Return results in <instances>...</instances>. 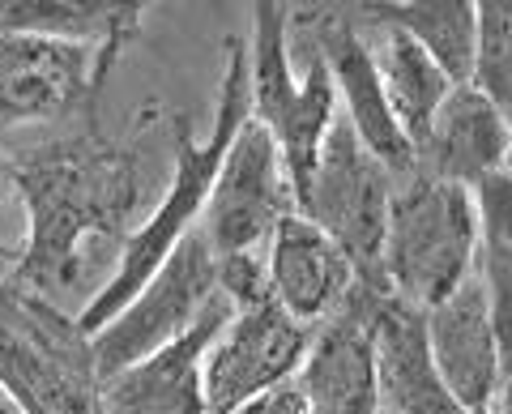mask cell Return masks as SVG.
<instances>
[{"label": "cell", "instance_id": "obj_1", "mask_svg": "<svg viewBox=\"0 0 512 414\" xmlns=\"http://www.w3.org/2000/svg\"><path fill=\"white\" fill-rule=\"evenodd\" d=\"M252 116V86H248V43L231 35L227 39V69H222V86H218V107H214V129L205 141L192 137L188 120H175V171H171V188L163 201L154 205V214L128 235L120 248V261L111 269V278L86 299V308L77 312L86 338H94L111 316H120L133 295L146 286L163 261L180 248L192 231L201 227V214L210 205L218 167L227 158L235 133L244 129V120Z\"/></svg>", "mask_w": 512, "mask_h": 414}, {"label": "cell", "instance_id": "obj_2", "mask_svg": "<svg viewBox=\"0 0 512 414\" xmlns=\"http://www.w3.org/2000/svg\"><path fill=\"white\" fill-rule=\"evenodd\" d=\"M107 146V141H103ZM82 146L30 158L13 171V188L22 193L30 214V244L22 261V291H47L69 286L82 274L86 240H107L133 210L137 171L128 150Z\"/></svg>", "mask_w": 512, "mask_h": 414}, {"label": "cell", "instance_id": "obj_3", "mask_svg": "<svg viewBox=\"0 0 512 414\" xmlns=\"http://www.w3.org/2000/svg\"><path fill=\"white\" fill-rule=\"evenodd\" d=\"M252 120L274 133L295 184V201L308 197L312 171L329 129L338 124V90L308 13L291 5H256L248 43Z\"/></svg>", "mask_w": 512, "mask_h": 414}, {"label": "cell", "instance_id": "obj_4", "mask_svg": "<svg viewBox=\"0 0 512 414\" xmlns=\"http://www.w3.org/2000/svg\"><path fill=\"white\" fill-rule=\"evenodd\" d=\"M478 269V205L474 188L436 180L427 171L397 175L380 278L393 299L431 312L461 291Z\"/></svg>", "mask_w": 512, "mask_h": 414}, {"label": "cell", "instance_id": "obj_5", "mask_svg": "<svg viewBox=\"0 0 512 414\" xmlns=\"http://www.w3.org/2000/svg\"><path fill=\"white\" fill-rule=\"evenodd\" d=\"M0 389L26 414H99V368L77 316L35 291L0 295Z\"/></svg>", "mask_w": 512, "mask_h": 414}, {"label": "cell", "instance_id": "obj_6", "mask_svg": "<svg viewBox=\"0 0 512 414\" xmlns=\"http://www.w3.org/2000/svg\"><path fill=\"white\" fill-rule=\"evenodd\" d=\"M393 188H397V175L338 116L325 146H320L308 197L299 201V214L312 218L316 227H325L342 244L346 257L355 261L359 278L376 286H384L380 257H384V227H389Z\"/></svg>", "mask_w": 512, "mask_h": 414}, {"label": "cell", "instance_id": "obj_7", "mask_svg": "<svg viewBox=\"0 0 512 414\" xmlns=\"http://www.w3.org/2000/svg\"><path fill=\"white\" fill-rule=\"evenodd\" d=\"M218 295H222L218 257L197 227L163 261V269L133 295V304H128L120 316H111V321L90 338L99 380L128 368V363L154 355L158 346L184 338V333L218 304Z\"/></svg>", "mask_w": 512, "mask_h": 414}, {"label": "cell", "instance_id": "obj_8", "mask_svg": "<svg viewBox=\"0 0 512 414\" xmlns=\"http://www.w3.org/2000/svg\"><path fill=\"white\" fill-rule=\"evenodd\" d=\"M291 214H299V201L286 158L274 133L248 116L218 167L210 205L201 214V235L218 261L261 257Z\"/></svg>", "mask_w": 512, "mask_h": 414}, {"label": "cell", "instance_id": "obj_9", "mask_svg": "<svg viewBox=\"0 0 512 414\" xmlns=\"http://www.w3.org/2000/svg\"><path fill=\"white\" fill-rule=\"evenodd\" d=\"M312 346V329L274 299L235 308L205 355V414H239L256 397L291 385Z\"/></svg>", "mask_w": 512, "mask_h": 414}, {"label": "cell", "instance_id": "obj_10", "mask_svg": "<svg viewBox=\"0 0 512 414\" xmlns=\"http://www.w3.org/2000/svg\"><path fill=\"white\" fill-rule=\"evenodd\" d=\"M389 286L363 282L350 299L312 329L308 359L295 376L312 414H380V380H376V346L372 321Z\"/></svg>", "mask_w": 512, "mask_h": 414}, {"label": "cell", "instance_id": "obj_11", "mask_svg": "<svg viewBox=\"0 0 512 414\" xmlns=\"http://www.w3.org/2000/svg\"><path fill=\"white\" fill-rule=\"evenodd\" d=\"M103 69L99 43L0 35V129L69 116L90 99Z\"/></svg>", "mask_w": 512, "mask_h": 414}, {"label": "cell", "instance_id": "obj_12", "mask_svg": "<svg viewBox=\"0 0 512 414\" xmlns=\"http://www.w3.org/2000/svg\"><path fill=\"white\" fill-rule=\"evenodd\" d=\"M235 304H218L192 325L184 338L158 346L154 355L128 363L99 380V414H205V355H210Z\"/></svg>", "mask_w": 512, "mask_h": 414}, {"label": "cell", "instance_id": "obj_13", "mask_svg": "<svg viewBox=\"0 0 512 414\" xmlns=\"http://www.w3.org/2000/svg\"><path fill=\"white\" fill-rule=\"evenodd\" d=\"M308 18H312V30L320 39V52H325V60H329L342 120L355 129V137L393 175L414 171V146L406 141L402 124L393 120L389 99H384L380 69H376V56H372V39L363 35L355 18H342V13L308 9Z\"/></svg>", "mask_w": 512, "mask_h": 414}, {"label": "cell", "instance_id": "obj_14", "mask_svg": "<svg viewBox=\"0 0 512 414\" xmlns=\"http://www.w3.org/2000/svg\"><path fill=\"white\" fill-rule=\"evenodd\" d=\"M265 282L269 299L282 312L316 329L350 299L359 286V269L325 227L291 214L265 244Z\"/></svg>", "mask_w": 512, "mask_h": 414}, {"label": "cell", "instance_id": "obj_15", "mask_svg": "<svg viewBox=\"0 0 512 414\" xmlns=\"http://www.w3.org/2000/svg\"><path fill=\"white\" fill-rule=\"evenodd\" d=\"M427 342L448 393L457 397V406L466 414L495 410L508 359H504V346H500V333H495L491 304L478 274L427 312Z\"/></svg>", "mask_w": 512, "mask_h": 414}, {"label": "cell", "instance_id": "obj_16", "mask_svg": "<svg viewBox=\"0 0 512 414\" xmlns=\"http://www.w3.org/2000/svg\"><path fill=\"white\" fill-rule=\"evenodd\" d=\"M414 167L436 180L478 188L500 171H512V129L474 86H453L423 137Z\"/></svg>", "mask_w": 512, "mask_h": 414}, {"label": "cell", "instance_id": "obj_17", "mask_svg": "<svg viewBox=\"0 0 512 414\" xmlns=\"http://www.w3.org/2000/svg\"><path fill=\"white\" fill-rule=\"evenodd\" d=\"M380 410L393 414H466L448 393L427 342V312L384 295L372 321Z\"/></svg>", "mask_w": 512, "mask_h": 414}, {"label": "cell", "instance_id": "obj_18", "mask_svg": "<svg viewBox=\"0 0 512 414\" xmlns=\"http://www.w3.org/2000/svg\"><path fill=\"white\" fill-rule=\"evenodd\" d=\"M372 26H376L372 56H376V69H380L384 99H389L393 120L402 124L406 141L414 146V154H419L436 111L444 107L448 94H453V82H448V73L406 35V30L389 26L384 18H376V13H372Z\"/></svg>", "mask_w": 512, "mask_h": 414}, {"label": "cell", "instance_id": "obj_19", "mask_svg": "<svg viewBox=\"0 0 512 414\" xmlns=\"http://www.w3.org/2000/svg\"><path fill=\"white\" fill-rule=\"evenodd\" d=\"M478 205V282L487 291L491 321L504 359L512 363V171H500L474 188Z\"/></svg>", "mask_w": 512, "mask_h": 414}, {"label": "cell", "instance_id": "obj_20", "mask_svg": "<svg viewBox=\"0 0 512 414\" xmlns=\"http://www.w3.org/2000/svg\"><path fill=\"white\" fill-rule=\"evenodd\" d=\"M376 18L406 30L448 73L453 86H470L478 52V5L466 0H431V5H376Z\"/></svg>", "mask_w": 512, "mask_h": 414}, {"label": "cell", "instance_id": "obj_21", "mask_svg": "<svg viewBox=\"0 0 512 414\" xmlns=\"http://www.w3.org/2000/svg\"><path fill=\"white\" fill-rule=\"evenodd\" d=\"M133 22L137 13L128 5H86V0H9L0 5V35H47L120 47Z\"/></svg>", "mask_w": 512, "mask_h": 414}, {"label": "cell", "instance_id": "obj_22", "mask_svg": "<svg viewBox=\"0 0 512 414\" xmlns=\"http://www.w3.org/2000/svg\"><path fill=\"white\" fill-rule=\"evenodd\" d=\"M470 86L500 111L512 129V0L478 5V52Z\"/></svg>", "mask_w": 512, "mask_h": 414}, {"label": "cell", "instance_id": "obj_23", "mask_svg": "<svg viewBox=\"0 0 512 414\" xmlns=\"http://www.w3.org/2000/svg\"><path fill=\"white\" fill-rule=\"evenodd\" d=\"M239 414H312V410H308V402H303L299 385L291 380V385H282V389H274V393L256 397V402H252V406H244Z\"/></svg>", "mask_w": 512, "mask_h": 414}, {"label": "cell", "instance_id": "obj_24", "mask_svg": "<svg viewBox=\"0 0 512 414\" xmlns=\"http://www.w3.org/2000/svg\"><path fill=\"white\" fill-rule=\"evenodd\" d=\"M495 414H512V363H508V372H504L500 397H495Z\"/></svg>", "mask_w": 512, "mask_h": 414}, {"label": "cell", "instance_id": "obj_25", "mask_svg": "<svg viewBox=\"0 0 512 414\" xmlns=\"http://www.w3.org/2000/svg\"><path fill=\"white\" fill-rule=\"evenodd\" d=\"M0 414H26V410H22L18 402H13V397H9L5 389H0Z\"/></svg>", "mask_w": 512, "mask_h": 414}, {"label": "cell", "instance_id": "obj_26", "mask_svg": "<svg viewBox=\"0 0 512 414\" xmlns=\"http://www.w3.org/2000/svg\"><path fill=\"white\" fill-rule=\"evenodd\" d=\"M380 414H393V410H380Z\"/></svg>", "mask_w": 512, "mask_h": 414}, {"label": "cell", "instance_id": "obj_27", "mask_svg": "<svg viewBox=\"0 0 512 414\" xmlns=\"http://www.w3.org/2000/svg\"><path fill=\"white\" fill-rule=\"evenodd\" d=\"M487 414H495V410H487Z\"/></svg>", "mask_w": 512, "mask_h": 414}]
</instances>
